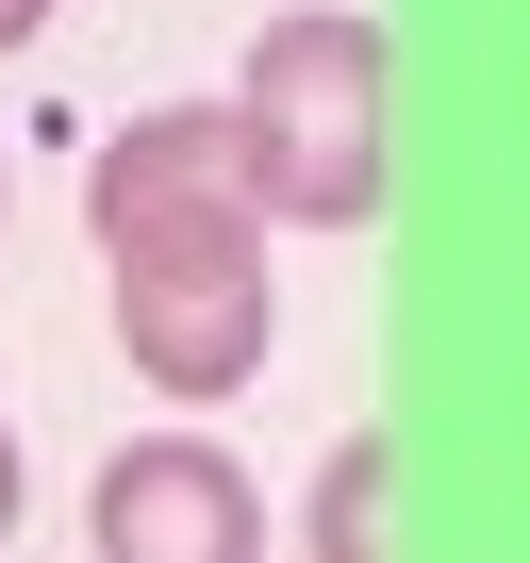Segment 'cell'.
Instances as JSON below:
<instances>
[{"label":"cell","mask_w":530,"mask_h":563,"mask_svg":"<svg viewBox=\"0 0 530 563\" xmlns=\"http://www.w3.org/2000/svg\"><path fill=\"white\" fill-rule=\"evenodd\" d=\"M84 216L117 249V349L166 382V398H232L283 332V282H265V216L232 199V117L216 100H166L133 133H100L84 166Z\"/></svg>","instance_id":"cell-1"},{"label":"cell","mask_w":530,"mask_h":563,"mask_svg":"<svg viewBox=\"0 0 530 563\" xmlns=\"http://www.w3.org/2000/svg\"><path fill=\"white\" fill-rule=\"evenodd\" d=\"M216 117H232V199H249V216L349 232V216L382 199V18H349V0L265 18V34H249V84H232Z\"/></svg>","instance_id":"cell-2"},{"label":"cell","mask_w":530,"mask_h":563,"mask_svg":"<svg viewBox=\"0 0 530 563\" xmlns=\"http://www.w3.org/2000/svg\"><path fill=\"white\" fill-rule=\"evenodd\" d=\"M84 530H100V563H249V547H265V497H249V464H232V448L150 431V448H117V464H100Z\"/></svg>","instance_id":"cell-3"},{"label":"cell","mask_w":530,"mask_h":563,"mask_svg":"<svg viewBox=\"0 0 530 563\" xmlns=\"http://www.w3.org/2000/svg\"><path fill=\"white\" fill-rule=\"evenodd\" d=\"M316 563H398V448L382 431H349L316 464Z\"/></svg>","instance_id":"cell-4"},{"label":"cell","mask_w":530,"mask_h":563,"mask_svg":"<svg viewBox=\"0 0 530 563\" xmlns=\"http://www.w3.org/2000/svg\"><path fill=\"white\" fill-rule=\"evenodd\" d=\"M34 34H51V0H0V51H34Z\"/></svg>","instance_id":"cell-5"},{"label":"cell","mask_w":530,"mask_h":563,"mask_svg":"<svg viewBox=\"0 0 530 563\" xmlns=\"http://www.w3.org/2000/svg\"><path fill=\"white\" fill-rule=\"evenodd\" d=\"M0 530H18V431H0Z\"/></svg>","instance_id":"cell-6"}]
</instances>
